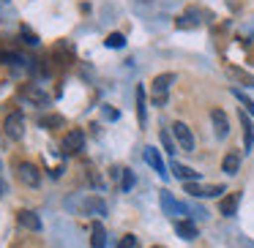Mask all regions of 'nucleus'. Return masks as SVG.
Returning a JSON list of instances; mask_svg holds the SVG:
<instances>
[{"mask_svg":"<svg viewBox=\"0 0 254 248\" xmlns=\"http://www.w3.org/2000/svg\"><path fill=\"white\" fill-rule=\"evenodd\" d=\"M175 82V74H159V77L150 82V90H153V106H167V99H170V88Z\"/></svg>","mask_w":254,"mask_h":248,"instance_id":"1","label":"nucleus"},{"mask_svg":"<svg viewBox=\"0 0 254 248\" xmlns=\"http://www.w3.org/2000/svg\"><path fill=\"white\" fill-rule=\"evenodd\" d=\"M3 131H6L8 139L19 142V139H22V134H25V115H22V112H19V109L8 112L6 123H3Z\"/></svg>","mask_w":254,"mask_h":248,"instance_id":"2","label":"nucleus"},{"mask_svg":"<svg viewBox=\"0 0 254 248\" xmlns=\"http://www.w3.org/2000/svg\"><path fill=\"white\" fill-rule=\"evenodd\" d=\"M82 148H85V131L82 128H71V131H66V137H63V142H61L63 155H74V153H79Z\"/></svg>","mask_w":254,"mask_h":248,"instance_id":"3","label":"nucleus"},{"mask_svg":"<svg viewBox=\"0 0 254 248\" xmlns=\"http://www.w3.org/2000/svg\"><path fill=\"white\" fill-rule=\"evenodd\" d=\"M208 19H210V11H202V8L191 6V8H186L183 17L175 19V25H178V28H197V25L208 22Z\"/></svg>","mask_w":254,"mask_h":248,"instance_id":"4","label":"nucleus"},{"mask_svg":"<svg viewBox=\"0 0 254 248\" xmlns=\"http://www.w3.org/2000/svg\"><path fill=\"white\" fill-rule=\"evenodd\" d=\"M172 134H175L178 148L186 150V153H194V134H191V128H189L186 123L175 120V123H172Z\"/></svg>","mask_w":254,"mask_h":248,"instance_id":"5","label":"nucleus"},{"mask_svg":"<svg viewBox=\"0 0 254 248\" xmlns=\"http://www.w3.org/2000/svg\"><path fill=\"white\" fill-rule=\"evenodd\" d=\"M161 210H164L167 215H170V218H175V221H181V215H186L189 210H186V204H181L178 202L175 197H172L170 191H161Z\"/></svg>","mask_w":254,"mask_h":248,"instance_id":"6","label":"nucleus"},{"mask_svg":"<svg viewBox=\"0 0 254 248\" xmlns=\"http://www.w3.org/2000/svg\"><path fill=\"white\" fill-rule=\"evenodd\" d=\"M17 177H19V183H22V186H28V188H39V183H41V172H39V166L28 164V161L17 166Z\"/></svg>","mask_w":254,"mask_h":248,"instance_id":"7","label":"nucleus"},{"mask_svg":"<svg viewBox=\"0 0 254 248\" xmlns=\"http://www.w3.org/2000/svg\"><path fill=\"white\" fill-rule=\"evenodd\" d=\"M186 194L191 197H199V199H210V197H221L224 186H202V183H186Z\"/></svg>","mask_w":254,"mask_h":248,"instance_id":"8","label":"nucleus"},{"mask_svg":"<svg viewBox=\"0 0 254 248\" xmlns=\"http://www.w3.org/2000/svg\"><path fill=\"white\" fill-rule=\"evenodd\" d=\"M142 155H145V161H148V164L153 166V172H156V175H159V177H164V180H167V175H170V172H167L164 158H161V153H159V150H156L153 145H148Z\"/></svg>","mask_w":254,"mask_h":248,"instance_id":"9","label":"nucleus"},{"mask_svg":"<svg viewBox=\"0 0 254 248\" xmlns=\"http://www.w3.org/2000/svg\"><path fill=\"white\" fill-rule=\"evenodd\" d=\"M238 204H241V191H232V194H224L219 202V213L224 218H232L238 213Z\"/></svg>","mask_w":254,"mask_h":248,"instance_id":"10","label":"nucleus"},{"mask_svg":"<svg viewBox=\"0 0 254 248\" xmlns=\"http://www.w3.org/2000/svg\"><path fill=\"white\" fill-rule=\"evenodd\" d=\"M210 123H213V134L219 139H227V134H230V120H227L224 109H213L210 112Z\"/></svg>","mask_w":254,"mask_h":248,"instance_id":"11","label":"nucleus"},{"mask_svg":"<svg viewBox=\"0 0 254 248\" xmlns=\"http://www.w3.org/2000/svg\"><path fill=\"white\" fill-rule=\"evenodd\" d=\"M17 221L22 229H30V232H41V218L33 213V210H19L17 213Z\"/></svg>","mask_w":254,"mask_h":248,"instance_id":"12","label":"nucleus"},{"mask_svg":"<svg viewBox=\"0 0 254 248\" xmlns=\"http://www.w3.org/2000/svg\"><path fill=\"white\" fill-rule=\"evenodd\" d=\"M90 248H107V229L101 221L90 224Z\"/></svg>","mask_w":254,"mask_h":248,"instance_id":"13","label":"nucleus"},{"mask_svg":"<svg viewBox=\"0 0 254 248\" xmlns=\"http://www.w3.org/2000/svg\"><path fill=\"white\" fill-rule=\"evenodd\" d=\"M19 96H22L25 101H33V104H50V96H47L44 90L33 88V85H25V88H19Z\"/></svg>","mask_w":254,"mask_h":248,"instance_id":"14","label":"nucleus"},{"mask_svg":"<svg viewBox=\"0 0 254 248\" xmlns=\"http://www.w3.org/2000/svg\"><path fill=\"white\" fill-rule=\"evenodd\" d=\"M82 213H85V215H104V213H107L104 199H99V197H88V199L82 202Z\"/></svg>","mask_w":254,"mask_h":248,"instance_id":"15","label":"nucleus"},{"mask_svg":"<svg viewBox=\"0 0 254 248\" xmlns=\"http://www.w3.org/2000/svg\"><path fill=\"white\" fill-rule=\"evenodd\" d=\"M221 169H224L227 175H238V169H241V153H238V150H230V153L224 155V161H221Z\"/></svg>","mask_w":254,"mask_h":248,"instance_id":"16","label":"nucleus"},{"mask_svg":"<svg viewBox=\"0 0 254 248\" xmlns=\"http://www.w3.org/2000/svg\"><path fill=\"white\" fill-rule=\"evenodd\" d=\"M241 128H243V148H246V153H249L252 145H254V128H252V120H249L246 112H241Z\"/></svg>","mask_w":254,"mask_h":248,"instance_id":"17","label":"nucleus"},{"mask_svg":"<svg viewBox=\"0 0 254 248\" xmlns=\"http://www.w3.org/2000/svg\"><path fill=\"white\" fill-rule=\"evenodd\" d=\"M172 172H175L178 180H186V183H197L199 180V172H194L191 166H183V164H172Z\"/></svg>","mask_w":254,"mask_h":248,"instance_id":"18","label":"nucleus"},{"mask_svg":"<svg viewBox=\"0 0 254 248\" xmlns=\"http://www.w3.org/2000/svg\"><path fill=\"white\" fill-rule=\"evenodd\" d=\"M39 126L41 128H47V131H58V128H63L66 126V120H63V115H41L39 117Z\"/></svg>","mask_w":254,"mask_h":248,"instance_id":"19","label":"nucleus"},{"mask_svg":"<svg viewBox=\"0 0 254 248\" xmlns=\"http://www.w3.org/2000/svg\"><path fill=\"white\" fill-rule=\"evenodd\" d=\"M137 117H139V126L148 123V101H145V88L137 85Z\"/></svg>","mask_w":254,"mask_h":248,"instance_id":"20","label":"nucleus"},{"mask_svg":"<svg viewBox=\"0 0 254 248\" xmlns=\"http://www.w3.org/2000/svg\"><path fill=\"white\" fill-rule=\"evenodd\" d=\"M175 232L183 237V240H194V237H197V226H194L191 221H186V218L175 221Z\"/></svg>","mask_w":254,"mask_h":248,"instance_id":"21","label":"nucleus"},{"mask_svg":"<svg viewBox=\"0 0 254 248\" xmlns=\"http://www.w3.org/2000/svg\"><path fill=\"white\" fill-rule=\"evenodd\" d=\"M0 63H6V66H22L25 57L19 52H0Z\"/></svg>","mask_w":254,"mask_h":248,"instance_id":"22","label":"nucleus"},{"mask_svg":"<svg viewBox=\"0 0 254 248\" xmlns=\"http://www.w3.org/2000/svg\"><path fill=\"white\" fill-rule=\"evenodd\" d=\"M232 96H235V99H238V101H241V104H243V106H246V112H249V115H254V101H252V99H249V96H246V93H243V90H241V88H232Z\"/></svg>","mask_w":254,"mask_h":248,"instance_id":"23","label":"nucleus"},{"mask_svg":"<svg viewBox=\"0 0 254 248\" xmlns=\"http://www.w3.org/2000/svg\"><path fill=\"white\" fill-rule=\"evenodd\" d=\"M104 44L110 47V50H121V47L126 44V39H123V33H110V36H107Z\"/></svg>","mask_w":254,"mask_h":248,"instance_id":"24","label":"nucleus"},{"mask_svg":"<svg viewBox=\"0 0 254 248\" xmlns=\"http://www.w3.org/2000/svg\"><path fill=\"white\" fill-rule=\"evenodd\" d=\"M230 74L235 79H241V82H246V88H254V77H249L246 71H238V68H230Z\"/></svg>","mask_w":254,"mask_h":248,"instance_id":"25","label":"nucleus"},{"mask_svg":"<svg viewBox=\"0 0 254 248\" xmlns=\"http://www.w3.org/2000/svg\"><path fill=\"white\" fill-rule=\"evenodd\" d=\"M118 248H139V240L134 235H123L121 243H118Z\"/></svg>","mask_w":254,"mask_h":248,"instance_id":"26","label":"nucleus"},{"mask_svg":"<svg viewBox=\"0 0 254 248\" xmlns=\"http://www.w3.org/2000/svg\"><path fill=\"white\" fill-rule=\"evenodd\" d=\"M159 137H161V145H164V150H167V153H170V155H175V145H172V137H170V134H167V131H161Z\"/></svg>","mask_w":254,"mask_h":248,"instance_id":"27","label":"nucleus"},{"mask_svg":"<svg viewBox=\"0 0 254 248\" xmlns=\"http://www.w3.org/2000/svg\"><path fill=\"white\" fill-rule=\"evenodd\" d=\"M121 188H123V191H131V188H134V175H131V169H123V183H121Z\"/></svg>","mask_w":254,"mask_h":248,"instance_id":"28","label":"nucleus"},{"mask_svg":"<svg viewBox=\"0 0 254 248\" xmlns=\"http://www.w3.org/2000/svg\"><path fill=\"white\" fill-rule=\"evenodd\" d=\"M22 36H25V39H28V44H30V47H36V44H39V39H36V36L30 33L28 28H22Z\"/></svg>","mask_w":254,"mask_h":248,"instance_id":"29","label":"nucleus"},{"mask_svg":"<svg viewBox=\"0 0 254 248\" xmlns=\"http://www.w3.org/2000/svg\"><path fill=\"white\" fill-rule=\"evenodd\" d=\"M3 197H6V183L0 180V199H3Z\"/></svg>","mask_w":254,"mask_h":248,"instance_id":"30","label":"nucleus"},{"mask_svg":"<svg viewBox=\"0 0 254 248\" xmlns=\"http://www.w3.org/2000/svg\"><path fill=\"white\" fill-rule=\"evenodd\" d=\"M153 248H161V246H153Z\"/></svg>","mask_w":254,"mask_h":248,"instance_id":"31","label":"nucleus"}]
</instances>
